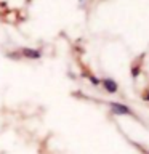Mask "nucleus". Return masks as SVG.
Listing matches in <instances>:
<instances>
[{"instance_id": "obj_1", "label": "nucleus", "mask_w": 149, "mask_h": 154, "mask_svg": "<svg viewBox=\"0 0 149 154\" xmlns=\"http://www.w3.org/2000/svg\"><path fill=\"white\" fill-rule=\"evenodd\" d=\"M109 106H111V109H112V112H114V114L130 116V117H133V119L139 120V117L133 112V109H132V108H128L127 104H122V103H109Z\"/></svg>"}, {"instance_id": "obj_2", "label": "nucleus", "mask_w": 149, "mask_h": 154, "mask_svg": "<svg viewBox=\"0 0 149 154\" xmlns=\"http://www.w3.org/2000/svg\"><path fill=\"white\" fill-rule=\"evenodd\" d=\"M101 84H103V87L106 88V91H109V93H117V91H119V84H117L114 79L106 77V79L101 80Z\"/></svg>"}, {"instance_id": "obj_3", "label": "nucleus", "mask_w": 149, "mask_h": 154, "mask_svg": "<svg viewBox=\"0 0 149 154\" xmlns=\"http://www.w3.org/2000/svg\"><path fill=\"white\" fill-rule=\"evenodd\" d=\"M139 72H141V66L135 64V66L132 67V77H133V80H136V77L139 75Z\"/></svg>"}, {"instance_id": "obj_4", "label": "nucleus", "mask_w": 149, "mask_h": 154, "mask_svg": "<svg viewBox=\"0 0 149 154\" xmlns=\"http://www.w3.org/2000/svg\"><path fill=\"white\" fill-rule=\"evenodd\" d=\"M141 100L144 101V103H149V88H146L141 93Z\"/></svg>"}, {"instance_id": "obj_5", "label": "nucleus", "mask_w": 149, "mask_h": 154, "mask_svg": "<svg viewBox=\"0 0 149 154\" xmlns=\"http://www.w3.org/2000/svg\"><path fill=\"white\" fill-rule=\"evenodd\" d=\"M144 152H146V154H149V151H144Z\"/></svg>"}]
</instances>
